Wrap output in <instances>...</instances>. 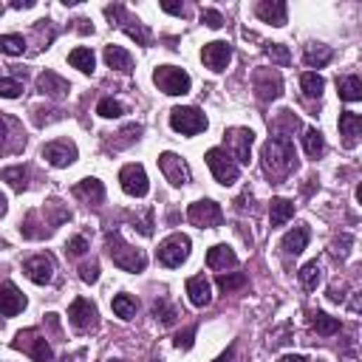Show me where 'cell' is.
Instances as JSON below:
<instances>
[{
    "instance_id": "cell-1",
    "label": "cell",
    "mask_w": 362,
    "mask_h": 362,
    "mask_svg": "<svg viewBox=\"0 0 362 362\" xmlns=\"http://www.w3.org/2000/svg\"><path fill=\"white\" fill-rule=\"evenodd\" d=\"M261 159H264V170L272 181H280L286 179L295 167H297V153H295V142L289 136H272L264 150H261Z\"/></svg>"
},
{
    "instance_id": "cell-2",
    "label": "cell",
    "mask_w": 362,
    "mask_h": 362,
    "mask_svg": "<svg viewBox=\"0 0 362 362\" xmlns=\"http://www.w3.org/2000/svg\"><path fill=\"white\" fill-rule=\"evenodd\" d=\"M105 250L110 255V261L119 266V269H125V272H145L148 266V258L142 250H134L131 244H125L122 235H119L116 229L105 235Z\"/></svg>"
},
{
    "instance_id": "cell-3",
    "label": "cell",
    "mask_w": 362,
    "mask_h": 362,
    "mask_svg": "<svg viewBox=\"0 0 362 362\" xmlns=\"http://www.w3.org/2000/svg\"><path fill=\"white\" fill-rule=\"evenodd\" d=\"M153 82L167 96H184V93H190V85H193L190 74L184 68H176V65H159L153 71Z\"/></svg>"
},
{
    "instance_id": "cell-4",
    "label": "cell",
    "mask_w": 362,
    "mask_h": 362,
    "mask_svg": "<svg viewBox=\"0 0 362 362\" xmlns=\"http://www.w3.org/2000/svg\"><path fill=\"white\" fill-rule=\"evenodd\" d=\"M105 15H108L110 26L116 23V26L122 29L128 37H134L139 46H148V43H150V32H148V29H145V26H142L136 18H131L125 6H119V4H113V6H105Z\"/></svg>"
},
{
    "instance_id": "cell-5",
    "label": "cell",
    "mask_w": 362,
    "mask_h": 362,
    "mask_svg": "<svg viewBox=\"0 0 362 362\" xmlns=\"http://www.w3.org/2000/svg\"><path fill=\"white\" fill-rule=\"evenodd\" d=\"M170 128L181 136H195L207 131V116L198 108H173L170 110Z\"/></svg>"
},
{
    "instance_id": "cell-6",
    "label": "cell",
    "mask_w": 362,
    "mask_h": 362,
    "mask_svg": "<svg viewBox=\"0 0 362 362\" xmlns=\"http://www.w3.org/2000/svg\"><path fill=\"white\" fill-rule=\"evenodd\" d=\"M207 164H209V170H212L215 181H218V184H224V187L235 184V181H238V176H240V167L232 162L229 150H221V148L207 150Z\"/></svg>"
},
{
    "instance_id": "cell-7",
    "label": "cell",
    "mask_w": 362,
    "mask_h": 362,
    "mask_svg": "<svg viewBox=\"0 0 362 362\" xmlns=\"http://www.w3.org/2000/svg\"><path fill=\"white\" fill-rule=\"evenodd\" d=\"M156 258H159L162 266H170V269L181 266V264L190 258V238H187V235H170L164 244L159 247Z\"/></svg>"
},
{
    "instance_id": "cell-8",
    "label": "cell",
    "mask_w": 362,
    "mask_h": 362,
    "mask_svg": "<svg viewBox=\"0 0 362 362\" xmlns=\"http://www.w3.org/2000/svg\"><path fill=\"white\" fill-rule=\"evenodd\" d=\"M18 351H26L34 362H51V345L46 342V337H40L37 331H20L18 337H15V342H12Z\"/></svg>"
},
{
    "instance_id": "cell-9",
    "label": "cell",
    "mask_w": 362,
    "mask_h": 362,
    "mask_svg": "<svg viewBox=\"0 0 362 362\" xmlns=\"http://www.w3.org/2000/svg\"><path fill=\"white\" fill-rule=\"evenodd\" d=\"M187 218H190L195 226H207V229H212V226H221V221H224V209H221V204H215V201L204 198V201L190 204Z\"/></svg>"
},
{
    "instance_id": "cell-10",
    "label": "cell",
    "mask_w": 362,
    "mask_h": 362,
    "mask_svg": "<svg viewBox=\"0 0 362 362\" xmlns=\"http://www.w3.org/2000/svg\"><path fill=\"white\" fill-rule=\"evenodd\" d=\"M119 184H122V190L134 198H145L148 190H150V181H148V173L142 164H128L122 167V173H119Z\"/></svg>"
},
{
    "instance_id": "cell-11",
    "label": "cell",
    "mask_w": 362,
    "mask_h": 362,
    "mask_svg": "<svg viewBox=\"0 0 362 362\" xmlns=\"http://www.w3.org/2000/svg\"><path fill=\"white\" fill-rule=\"evenodd\" d=\"M159 167H162V173H164V179L173 184V187H184V184H190V167H187V162L181 159V156H176V153H162L159 156Z\"/></svg>"
},
{
    "instance_id": "cell-12",
    "label": "cell",
    "mask_w": 362,
    "mask_h": 362,
    "mask_svg": "<svg viewBox=\"0 0 362 362\" xmlns=\"http://www.w3.org/2000/svg\"><path fill=\"white\" fill-rule=\"evenodd\" d=\"M252 142H255V134L250 128H232V131H226V145L235 150V164H250Z\"/></svg>"
},
{
    "instance_id": "cell-13",
    "label": "cell",
    "mask_w": 362,
    "mask_h": 362,
    "mask_svg": "<svg viewBox=\"0 0 362 362\" xmlns=\"http://www.w3.org/2000/svg\"><path fill=\"white\" fill-rule=\"evenodd\" d=\"M255 93H258L261 102L278 99V96L283 93V79H280V74L272 71V68H261V71L255 74Z\"/></svg>"
},
{
    "instance_id": "cell-14",
    "label": "cell",
    "mask_w": 362,
    "mask_h": 362,
    "mask_svg": "<svg viewBox=\"0 0 362 362\" xmlns=\"http://www.w3.org/2000/svg\"><path fill=\"white\" fill-rule=\"evenodd\" d=\"M96 317H99V311H96V306H93L88 297H77V300L71 303V309H68V320H71V325L79 328V331L93 328V325H96Z\"/></svg>"
},
{
    "instance_id": "cell-15",
    "label": "cell",
    "mask_w": 362,
    "mask_h": 362,
    "mask_svg": "<svg viewBox=\"0 0 362 362\" xmlns=\"http://www.w3.org/2000/svg\"><path fill=\"white\" fill-rule=\"evenodd\" d=\"M201 60L209 71H224L229 63H232V46L224 43V40H215V43H207L204 51H201Z\"/></svg>"
},
{
    "instance_id": "cell-16",
    "label": "cell",
    "mask_w": 362,
    "mask_h": 362,
    "mask_svg": "<svg viewBox=\"0 0 362 362\" xmlns=\"http://www.w3.org/2000/svg\"><path fill=\"white\" fill-rule=\"evenodd\" d=\"M23 272H26V278H29L32 283L46 286V283H51V278H54V258H51V255H34V258H29V261L23 264Z\"/></svg>"
},
{
    "instance_id": "cell-17",
    "label": "cell",
    "mask_w": 362,
    "mask_h": 362,
    "mask_svg": "<svg viewBox=\"0 0 362 362\" xmlns=\"http://www.w3.org/2000/svg\"><path fill=\"white\" fill-rule=\"evenodd\" d=\"M26 309V297L20 295V289L15 283H0V314L4 317H15Z\"/></svg>"
},
{
    "instance_id": "cell-18",
    "label": "cell",
    "mask_w": 362,
    "mask_h": 362,
    "mask_svg": "<svg viewBox=\"0 0 362 362\" xmlns=\"http://www.w3.org/2000/svg\"><path fill=\"white\" fill-rule=\"evenodd\" d=\"M255 12H258V18L264 23H272L278 29L289 23V6L280 4V0H261V4L255 6Z\"/></svg>"
},
{
    "instance_id": "cell-19",
    "label": "cell",
    "mask_w": 362,
    "mask_h": 362,
    "mask_svg": "<svg viewBox=\"0 0 362 362\" xmlns=\"http://www.w3.org/2000/svg\"><path fill=\"white\" fill-rule=\"evenodd\" d=\"M43 159L51 162L54 167H68L77 159V148H74V142H51L43 148Z\"/></svg>"
},
{
    "instance_id": "cell-20",
    "label": "cell",
    "mask_w": 362,
    "mask_h": 362,
    "mask_svg": "<svg viewBox=\"0 0 362 362\" xmlns=\"http://www.w3.org/2000/svg\"><path fill=\"white\" fill-rule=\"evenodd\" d=\"M37 91H40L43 96L63 99V96L71 91V85H68V79H63L60 74H54V71H43V74L37 77Z\"/></svg>"
},
{
    "instance_id": "cell-21",
    "label": "cell",
    "mask_w": 362,
    "mask_h": 362,
    "mask_svg": "<svg viewBox=\"0 0 362 362\" xmlns=\"http://www.w3.org/2000/svg\"><path fill=\"white\" fill-rule=\"evenodd\" d=\"M340 136L345 142V148H354L356 139L362 136V116L354 110H342L340 113Z\"/></svg>"
},
{
    "instance_id": "cell-22",
    "label": "cell",
    "mask_w": 362,
    "mask_h": 362,
    "mask_svg": "<svg viewBox=\"0 0 362 362\" xmlns=\"http://www.w3.org/2000/svg\"><path fill=\"white\" fill-rule=\"evenodd\" d=\"M207 266H209V269H218V272L232 269V266H238V255H235L226 244H218V247H212V250L207 252Z\"/></svg>"
},
{
    "instance_id": "cell-23",
    "label": "cell",
    "mask_w": 362,
    "mask_h": 362,
    "mask_svg": "<svg viewBox=\"0 0 362 362\" xmlns=\"http://www.w3.org/2000/svg\"><path fill=\"white\" fill-rule=\"evenodd\" d=\"M187 295H190V303H193V306H198V309H204V306H209V303H212L209 280H207L204 275H195V278H190V280H187Z\"/></svg>"
},
{
    "instance_id": "cell-24",
    "label": "cell",
    "mask_w": 362,
    "mask_h": 362,
    "mask_svg": "<svg viewBox=\"0 0 362 362\" xmlns=\"http://www.w3.org/2000/svg\"><path fill=\"white\" fill-rule=\"evenodd\" d=\"M74 195L82 198L85 204H102L105 201V187L99 179H82L77 187H74Z\"/></svg>"
},
{
    "instance_id": "cell-25",
    "label": "cell",
    "mask_w": 362,
    "mask_h": 362,
    "mask_svg": "<svg viewBox=\"0 0 362 362\" xmlns=\"http://www.w3.org/2000/svg\"><path fill=\"white\" fill-rule=\"evenodd\" d=\"M309 235H311V232H309V226H303V224L295 226L292 232H286L283 244H280L283 252H286V255H300V252L306 250V244H309Z\"/></svg>"
},
{
    "instance_id": "cell-26",
    "label": "cell",
    "mask_w": 362,
    "mask_h": 362,
    "mask_svg": "<svg viewBox=\"0 0 362 362\" xmlns=\"http://www.w3.org/2000/svg\"><path fill=\"white\" fill-rule=\"evenodd\" d=\"M105 63H108V68L125 71V74L134 71V60L122 46H105Z\"/></svg>"
},
{
    "instance_id": "cell-27",
    "label": "cell",
    "mask_w": 362,
    "mask_h": 362,
    "mask_svg": "<svg viewBox=\"0 0 362 362\" xmlns=\"http://www.w3.org/2000/svg\"><path fill=\"white\" fill-rule=\"evenodd\" d=\"M331 57H334V51L328 46H320V43L306 46V54H303V60H306L309 68H325L331 63Z\"/></svg>"
},
{
    "instance_id": "cell-28",
    "label": "cell",
    "mask_w": 362,
    "mask_h": 362,
    "mask_svg": "<svg viewBox=\"0 0 362 362\" xmlns=\"http://www.w3.org/2000/svg\"><path fill=\"white\" fill-rule=\"evenodd\" d=\"M9 131H18V122H15L12 116H4V113H0V156L12 150L9 139H15V145H23V139H20L18 134H9Z\"/></svg>"
},
{
    "instance_id": "cell-29",
    "label": "cell",
    "mask_w": 362,
    "mask_h": 362,
    "mask_svg": "<svg viewBox=\"0 0 362 362\" xmlns=\"http://www.w3.org/2000/svg\"><path fill=\"white\" fill-rule=\"evenodd\" d=\"M292 215H295V204L289 198H272V207H269V224L272 226H283Z\"/></svg>"
},
{
    "instance_id": "cell-30",
    "label": "cell",
    "mask_w": 362,
    "mask_h": 362,
    "mask_svg": "<svg viewBox=\"0 0 362 362\" xmlns=\"http://www.w3.org/2000/svg\"><path fill=\"white\" fill-rule=\"evenodd\" d=\"M337 88H340V99H345V102H359L362 99V79L354 77V74L337 79Z\"/></svg>"
},
{
    "instance_id": "cell-31",
    "label": "cell",
    "mask_w": 362,
    "mask_h": 362,
    "mask_svg": "<svg viewBox=\"0 0 362 362\" xmlns=\"http://www.w3.org/2000/svg\"><path fill=\"white\" fill-rule=\"evenodd\" d=\"M68 63H71L77 71H82V74H93V65H96L93 51H91V49H85V46L74 49V51L68 54Z\"/></svg>"
},
{
    "instance_id": "cell-32",
    "label": "cell",
    "mask_w": 362,
    "mask_h": 362,
    "mask_svg": "<svg viewBox=\"0 0 362 362\" xmlns=\"http://www.w3.org/2000/svg\"><path fill=\"white\" fill-rule=\"evenodd\" d=\"M300 88H303V93H306L309 99H320V96H323V88H325V79H323L317 71H306V74L300 77Z\"/></svg>"
},
{
    "instance_id": "cell-33",
    "label": "cell",
    "mask_w": 362,
    "mask_h": 362,
    "mask_svg": "<svg viewBox=\"0 0 362 362\" xmlns=\"http://www.w3.org/2000/svg\"><path fill=\"white\" fill-rule=\"evenodd\" d=\"M110 306H113V314L122 317V320H131V317H136V311H139V303H136L131 295H116Z\"/></svg>"
},
{
    "instance_id": "cell-34",
    "label": "cell",
    "mask_w": 362,
    "mask_h": 362,
    "mask_svg": "<svg viewBox=\"0 0 362 362\" xmlns=\"http://www.w3.org/2000/svg\"><path fill=\"white\" fill-rule=\"evenodd\" d=\"M311 328H314L317 334H323V337H331V334L340 331V320H337V317H328L325 311H314V314H311Z\"/></svg>"
},
{
    "instance_id": "cell-35",
    "label": "cell",
    "mask_w": 362,
    "mask_h": 362,
    "mask_svg": "<svg viewBox=\"0 0 362 362\" xmlns=\"http://www.w3.org/2000/svg\"><path fill=\"white\" fill-rule=\"evenodd\" d=\"M303 148H306V153H309L311 159L323 156V150H325V139H323V134H320L317 128H309V131H306V136H303Z\"/></svg>"
},
{
    "instance_id": "cell-36",
    "label": "cell",
    "mask_w": 362,
    "mask_h": 362,
    "mask_svg": "<svg viewBox=\"0 0 362 362\" xmlns=\"http://www.w3.org/2000/svg\"><path fill=\"white\" fill-rule=\"evenodd\" d=\"M26 51V40L20 34H0V54L20 57Z\"/></svg>"
},
{
    "instance_id": "cell-37",
    "label": "cell",
    "mask_w": 362,
    "mask_h": 362,
    "mask_svg": "<svg viewBox=\"0 0 362 362\" xmlns=\"http://www.w3.org/2000/svg\"><path fill=\"white\" fill-rule=\"evenodd\" d=\"M26 179H29V170H26L23 164H15V167H6V170H4V181H9L18 193H23V190L29 187Z\"/></svg>"
},
{
    "instance_id": "cell-38",
    "label": "cell",
    "mask_w": 362,
    "mask_h": 362,
    "mask_svg": "<svg viewBox=\"0 0 362 362\" xmlns=\"http://www.w3.org/2000/svg\"><path fill=\"white\" fill-rule=\"evenodd\" d=\"M247 286V275L244 272H229V275H218V289L224 295L229 292H238V289H244Z\"/></svg>"
},
{
    "instance_id": "cell-39",
    "label": "cell",
    "mask_w": 362,
    "mask_h": 362,
    "mask_svg": "<svg viewBox=\"0 0 362 362\" xmlns=\"http://www.w3.org/2000/svg\"><path fill=\"white\" fill-rule=\"evenodd\" d=\"M320 264L317 261H311V264H306L303 269H300V283H303V289H309V292H314L317 289V283H320Z\"/></svg>"
},
{
    "instance_id": "cell-40",
    "label": "cell",
    "mask_w": 362,
    "mask_h": 362,
    "mask_svg": "<svg viewBox=\"0 0 362 362\" xmlns=\"http://www.w3.org/2000/svg\"><path fill=\"white\" fill-rule=\"evenodd\" d=\"M96 113L102 116V119H119L125 113V108H122V102H116L113 96H105L99 105H96Z\"/></svg>"
},
{
    "instance_id": "cell-41",
    "label": "cell",
    "mask_w": 362,
    "mask_h": 362,
    "mask_svg": "<svg viewBox=\"0 0 362 362\" xmlns=\"http://www.w3.org/2000/svg\"><path fill=\"white\" fill-rule=\"evenodd\" d=\"M153 314H156V320H162V325H173L176 317H179V311H176L164 297H159V300L153 303Z\"/></svg>"
},
{
    "instance_id": "cell-42",
    "label": "cell",
    "mask_w": 362,
    "mask_h": 362,
    "mask_svg": "<svg viewBox=\"0 0 362 362\" xmlns=\"http://www.w3.org/2000/svg\"><path fill=\"white\" fill-rule=\"evenodd\" d=\"M23 93V82L18 77H0V96L4 99H18Z\"/></svg>"
},
{
    "instance_id": "cell-43",
    "label": "cell",
    "mask_w": 362,
    "mask_h": 362,
    "mask_svg": "<svg viewBox=\"0 0 362 362\" xmlns=\"http://www.w3.org/2000/svg\"><path fill=\"white\" fill-rule=\"evenodd\" d=\"M266 54H269V60H272L275 65H289V63H292V54H289V49H286L283 43H272V46L266 49Z\"/></svg>"
},
{
    "instance_id": "cell-44",
    "label": "cell",
    "mask_w": 362,
    "mask_h": 362,
    "mask_svg": "<svg viewBox=\"0 0 362 362\" xmlns=\"http://www.w3.org/2000/svg\"><path fill=\"white\" fill-rule=\"evenodd\" d=\"M139 134H142V128H139V125H131V128H125L122 134H119L122 139H119V142H113V148H116V150H119V148H128L131 142H136V139H139Z\"/></svg>"
},
{
    "instance_id": "cell-45",
    "label": "cell",
    "mask_w": 362,
    "mask_h": 362,
    "mask_svg": "<svg viewBox=\"0 0 362 362\" xmlns=\"http://www.w3.org/2000/svg\"><path fill=\"white\" fill-rule=\"evenodd\" d=\"M193 337H195V325H190L187 331H181V334H176V348H181V351H190L193 348Z\"/></svg>"
},
{
    "instance_id": "cell-46",
    "label": "cell",
    "mask_w": 362,
    "mask_h": 362,
    "mask_svg": "<svg viewBox=\"0 0 362 362\" xmlns=\"http://www.w3.org/2000/svg\"><path fill=\"white\" fill-rule=\"evenodd\" d=\"M65 252H71V255H85V252H88V240H85L82 235L71 238L68 244H65Z\"/></svg>"
},
{
    "instance_id": "cell-47",
    "label": "cell",
    "mask_w": 362,
    "mask_h": 362,
    "mask_svg": "<svg viewBox=\"0 0 362 362\" xmlns=\"http://www.w3.org/2000/svg\"><path fill=\"white\" fill-rule=\"evenodd\" d=\"M79 278H82L85 283H96V280H99V264H96V261L85 264V266L79 269Z\"/></svg>"
},
{
    "instance_id": "cell-48",
    "label": "cell",
    "mask_w": 362,
    "mask_h": 362,
    "mask_svg": "<svg viewBox=\"0 0 362 362\" xmlns=\"http://www.w3.org/2000/svg\"><path fill=\"white\" fill-rule=\"evenodd\" d=\"M201 20H204L209 29H221V26H224L221 12H215V9H204V12H201Z\"/></svg>"
},
{
    "instance_id": "cell-49",
    "label": "cell",
    "mask_w": 362,
    "mask_h": 362,
    "mask_svg": "<svg viewBox=\"0 0 362 362\" xmlns=\"http://www.w3.org/2000/svg\"><path fill=\"white\" fill-rule=\"evenodd\" d=\"M136 226H139V232H142L145 238H150V235H153V209H145V215L139 218Z\"/></svg>"
},
{
    "instance_id": "cell-50",
    "label": "cell",
    "mask_w": 362,
    "mask_h": 362,
    "mask_svg": "<svg viewBox=\"0 0 362 362\" xmlns=\"http://www.w3.org/2000/svg\"><path fill=\"white\" fill-rule=\"evenodd\" d=\"M351 244H354V238H351V235H348V232H345V235H340V238H337V240H334V247H337V250H334V252H337V255H342V258H345V255H348V247H351Z\"/></svg>"
},
{
    "instance_id": "cell-51",
    "label": "cell",
    "mask_w": 362,
    "mask_h": 362,
    "mask_svg": "<svg viewBox=\"0 0 362 362\" xmlns=\"http://www.w3.org/2000/svg\"><path fill=\"white\" fill-rule=\"evenodd\" d=\"M162 9H164V12H170V15H179V18H184V15H187V9H184L181 4H170V0H162Z\"/></svg>"
},
{
    "instance_id": "cell-52",
    "label": "cell",
    "mask_w": 362,
    "mask_h": 362,
    "mask_svg": "<svg viewBox=\"0 0 362 362\" xmlns=\"http://www.w3.org/2000/svg\"><path fill=\"white\" fill-rule=\"evenodd\" d=\"M12 9H34V0H15Z\"/></svg>"
},
{
    "instance_id": "cell-53",
    "label": "cell",
    "mask_w": 362,
    "mask_h": 362,
    "mask_svg": "<svg viewBox=\"0 0 362 362\" xmlns=\"http://www.w3.org/2000/svg\"><path fill=\"white\" fill-rule=\"evenodd\" d=\"M280 362H309V359L300 354H286V356H280Z\"/></svg>"
},
{
    "instance_id": "cell-54",
    "label": "cell",
    "mask_w": 362,
    "mask_h": 362,
    "mask_svg": "<svg viewBox=\"0 0 362 362\" xmlns=\"http://www.w3.org/2000/svg\"><path fill=\"white\" fill-rule=\"evenodd\" d=\"M4 215H6V198L0 195V218H4Z\"/></svg>"
},
{
    "instance_id": "cell-55",
    "label": "cell",
    "mask_w": 362,
    "mask_h": 362,
    "mask_svg": "<svg viewBox=\"0 0 362 362\" xmlns=\"http://www.w3.org/2000/svg\"><path fill=\"white\" fill-rule=\"evenodd\" d=\"M110 362H119V359H110Z\"/></svg>"
},
{
    "instance_id": "cell-56",
    "label": "cell",
    "mask_w": 362,
    "mask_h": 362,
    "mask_svg": "<svg viewBox=\"0 0 362 362\" xmlns=\"http://www.w3.org/2000/svg\"><path fill=\"white\" fill-rule=\"evenodd\" d=\"M0 12H4V6H0Z\"/></svg>"
}]
</instances>
